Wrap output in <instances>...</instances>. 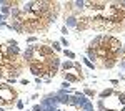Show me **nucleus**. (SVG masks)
<instances>
[{"label":"nucleus","instance_id":"1","mask_svg":"<svg viewBox=\"0 0 125 111\" xmlns=\"http://www.w3.org/2000/svg\"><path fill=\"white\" fill-rule=\"evenodd\" d=\"M0 98L3 101V108L13 106L19 101V91L13 86H10L9 83H0Z\"/></svg>","mask_w":125,"mask_h":111},{"label":"nucleus","instance_id":"2","mask_svg":"<svg viewBox=\"0 0 125 111\" xmlns=\"http://www.w3.org/2000/svg\"><path fill=\"white\" fill-rule=\"evenodd\" d=\"M7 48H9V56H20V48L17 40H7Z\"/></svg>","mask_w":125,"mask_h":111},{"label":"nucleus","instance_id":"3","mask_svg":"<svg viewBox=\"0 0 125 111\" xmlns=\"http://www.w3.org/2000/svg\"><path fill=\"white\" fill-rule=\"evenodd\" d=\"M102 38H104V35H95V37L90 40V43H88V46H87V48L98 50V48H100V45H102Z\"/></svg>","mask_w":125,"mask_h":111},{"label":"nucleus","instance_id":"4","mask_svg":"<svg viewBox=\"0 0 125 111\" xmlns=\"http://www.w3.org/2000/svg\"><path fill=\"white\" fill-rule=\"evenodd\" d=\"M22 58H23V61H25V63H32V60H33V45L27 46V50L23 51Z\"/></svg>","mask_w":125,"mask_h":111},{"label":"nucleus","instance_id":"5","mask_svg":"<svg viewBox=\"0 0 125 111\" xmlns=\"http://www.w3.org/2000/svg\"><path fill=\"white\" fill-rule=\"evenodd\" d=\"M78 23V18L75 15H65V27L67 28H75Z\"/></svg>","mask_w":125,"mask_h":111},{"label":"nucleus","instance_id":"6","mask_svg":"<svg viewBox=\"0 0 125 111\" xmlns=\"http://www.w3.org/2000/svg\"><path fill=\"white\" fill-rule=\"evenodd\" d=\"M10 12H12L10 2H9V0H5V2H3V5L0 7V13H2L3 17H9V15H10Z\"/></svg>","mask_w":125,"mask_h":111},{"label":"nucleus","instance_id":"7","mask_svg":"<svg viewBox=\"0 0 125 111\" xmlns=\"http://www.w3.org/2000/svg\"><path fill=\"white\" fill-rule=\"evenodd\" d=\"M85 53H87V58H88L90 61L94 60V63H95V66H97V61H98V56H97V50L87 48V50H85Z\"/></svg>","mask_w":125,"mask_h":111},{"label":"nucleus","instance_id":"8","mask_svg":"<svg viewBox=\"0 0 125 111\" xmlns=\"http://www.w3.org/2000/svg\"><path fill=\"white\" fill-rule=\"evenodd\" d=\"M114 91H115V88H107V90H104V91L98 93V98H100V100H105V98H108Z\"/></svg>","mask_w":125,"mask_h":111},{"label":"nucleus","instance_id":"9","mask_svg":"<svg viewBox=\"0 0 125 111\" xmlns=\"http://www.w3.org/2000/svg\"><path fill=\"white\" fill-rule=\"evenodd\" d=\"M62 51H63V55L67 56L68 60L75 61V58H77V55H75V51H72V50H68V48H65V50H62Z\"/></svg>","mask_w":125,"mask_h":111},{"label":"nucleus","instance_id":"10","mask_svg":"<svg viewBox=\"0 0 125 111\" xmlns=\"http://www.w3.org/2000/svg\"><path fill=\"white\" fill-rule=\"evenodd\" d=\"M82 61H83V65H85V66H88L90 70H95V68H97V66H95V63H94V61H90V60H88L87 56H82Z\"/></svg>","mask_w":125,"mask_h":111},{"label":"nucleus","instance_id":"11","mask_svg":"<svg viewBox=\"0 0 125 111\" xmlns=\"http://www.w3.org/2000/svg\"><path fill=\"white\" fill-rule=\"evenodd\" d=\"M83 94H85L87 98H94V96H95L97 93H95V90H92V88H83Z\"/></svg>","mask_w":125,"mask_h":111},{"label":"nucleus","instance_id":"12","mask_svg":"<svg viewBox=\"0 0 125 111\" xmlns=\"http://www.w3.org/2000/svg\"><path fill=\"white\" fill-rule=\"evenodd\" d=\"M50 48H52V50H55V51H62V45H60V42H53Z\"/></svg>","mask_w":125,"mask_h":111},{"label":"nucleus","instance_id":"13","mask_svg":"<svg viewBox=\"0 0 125 111\" xmlns=\"http://www.w3.org/2000/svg\"><path fill=\"white\" fill-rule=\"evenodd\" d=\"M97 108H98V111H105V101L104 100H98V103H97Z\"/></svg>","mask_w":125,"mask_h":111},{"label":"nucleus","instance_id":"14","mask_svg":"<svg viewBox=\"0 0 125 111\" xmlns=\"http://www.w3.org/2000/svg\"><path fill=\"white\" fill-rule=\"evenodd\" d=\"M118 101H120V104H122V106H125V93L124 91L118 93Z\"/></svg>","mask_w":125,"mask_h":111},{"label":"nucleus","instance_id":"15","mask_svg":"<svg viewBox=\"0 0 125 111\" xmlns=\"http://www.w3.org/2000/svg\"><path fill=\"white\" fill-rule=\"evenodd\" d=\"M37 42H39V38L33 37V35H32V37H27V43H33V45H35Z\"/></svg>","mask_w":125,"mask_h":111},{"label":"nucleus","instance_id":"16","mask_svg":"<svg viewBox=\"0 0 125 111\" xmlns=\"http://www.w3.org/2000/svg\"><path fill=\"white\" fill-rule=\"evenodd\" d=\"M15 106H17L19 110H23V106H25V101H23V100H19V101L15 103Z\"/></svg>","mask_w":125,"mask_h":111},{"label":"nucleus","instance_id":"17","mask_svg":"<svg viewBox=\"0 0 125 111\" xmlns=\"http://www.w3.org/2000/svg\"><path fill=\"white\" fill-rule=\"evenodd\" d=\"M60 45H62V46H68V40H67V37H62V38H60Z\"/></svg>","mask_w":125,"mask_h":111},{"label":"nucleus","instance_id":"18","mask_svg":"<svg viewBox=\"0 0 125 111\" xmlns=\"http://www.w3.org/2000/svg\"><path fill=\"white\" fill-rule=\"evenodd\" d=\"M60 33H62V35L65 37V35H67V33H68V28L65 27V25H62V27H60Z\"/></svg>","mask_w":125,"mask_h":111},{"label":"nucleus","instance_id":"19","mask_svg":"<svg viewBox=\"0 0 125 111\" xmlns=\"http://www.w3.org/2000/svg\"><path fill=\"white\" fill-rule=\"evenodd\" d=\"M60 86H62V90H68L70 83H68V81H62V85H60Z\"/></svg>","mask_w":125,"mask_h":111},{"label":"nucleus","instance_id":"20","mask_svg":"<svg viewBox=\"0 0 125 111\" xmlns=\"http://www.w3.org/2000/svg\"><path fill=\"white\" fill-rule=\"evenodd\" d=\"M20 83L23 85V86H29V83H30V81L27 80V78H22V80H20Z\"/></svg>","mask_w":125,"mask_h":111},{"label":"nucleus","instance_id":"21","mask_svg":"<svg viewBox=\"0 0 125 111\" xmlns=\"http://www.w3.org/2000/svg\"><path fill=\"white\" fill-rule=\"evenodd\" d=\"M118 66H120V70H124V71H125V60H120Z\"/></svg>","mask_w":125,"mask_h":111},{"label":"nucleus","instance_id":"22","mask_svg":"<svg viewBox=\"0 0 125 111\" xmlns=\"http://www.w3.org/2000/svg\"><path fill=\"white\" fill-rule=\"evenodd\" d=\"M5 20H7V17H3V15L0 13V25H2V23H5Z\"/></svg>","mask_w":125,"mask_h":111},{"label":"nucleus","instance_id":"23","mask_svg":"<svg viewBox=\"0 0 125 111\" xmlns=\"http://www.w3.org/2000/svg\"><path fill=\"white\" fill-rule=\"evenodd\" d=\"M35 83H37V85H42V83H43V78H35Z\"/></svg>","mask_w":125,"mask_h":111},{"label":"nucleus","instance_id":"24","mask_svg":"<svg viewBox=\"0 0 125 111\" xmlns=\"http://www.w3.org/2000/svg\"><path fill=\"white\" fill-rule=\"evenodd\" d=\"M110 83L114 85V86H117V85H120V81L118 80H110Z\"/></svg>","mask_w":125,"mask_h":111},{"label":"nucleus","instance_id":"25","mask_svg":"<svg viewBox=\"0 0 125 111\" xmlns=\"http://www.w3.org/2000/svg\"><path fill=\"white\" fill-rule=\"evenodd\" d=\"M43 83H52V78H48V76H45V78H43Z\"/></svg>","mask_w":125,"mask_h":111},{"label":"nucleus","instance_id":"26","mask_svg":"<svg viewBox=\"0 0 125 111\" xmlns=\"http://www.w3.org/2000/svg\"><path fill=\"white\" fill-rule=\"evenodd\" d=\"M118 81H125V73H122L120 76H118Z\"/></svg>","mask_w":125,"mask_h":111},{"label":"nucleus","instance_id":"27","mask_svg":"<svg viewBox=\"0 0 125 111\" xmlns=\"http://www.w3.org/2000/svg\"><path fill=\"white\" fill-rule=\"evenodd\" d=\"M37 98H39V93H33V94L30 96V100H37Z\"/></svg>","mask_w":125,"mask_h":111},{"label":"nucleus","instance_id":"28","mask_svg":"<svg viewBox=\"0 0 125 111\" xmlns=\"http://www.w3.org/2000/svg\"><path fill=\"white\" fill-rule=\"evenodd\" d=\"M118 111H125V106H120V110Z\"/></svg>","mask_w":125,"mask_h":111},{"label":"nucleus","instance_id":"29","mask_svg":"<svg viewBox=\"0 0 125 111\" xmlns=\"http://www.w3.org/2000/svg\"><path fill=\"white\" fill-rule=\"evenodd\" d=\"M0 111H7V110H5V108H3V106H0Z\"/></svg>","mask_w":125,"mask_h":111},{"label":"nucleus","instance_id":"30","mask_svg":"<svg viewBox=\"0 0 125 111\" xmlns=\"http://www.w3.org/2000/svg\"><path fill=\"white\" fill-rule=\"evenodd\" d=\"M53 111H63V110H60V108H55V110H53Z\"/></svg>","mask_w":125,"mask_h":111},{"label":"nucleus","instance_id":"31","mask_svg":"<svg viewBox=\"0 0 125 111\" xmlns=\"http://www.w3.org/2000/svg\"><path fill=\"white\" fill-rule=\"evenodd\" d=\"M105 111H118V110H105Z\"/></svg>","mask_w":125,"mask_h":111},{"label":"nucleus","instance_id":"32","mask_svg":"<svg viewBox=\"0 0 125 111\" xmlns=\"http://www.w3.org/2000/svg\"><path fill=\"white\" fill-rule=\"evenodd\" d=\"M27 111H32V110H27Z\"/></svg>","mask_w":125,"mask_h":111}]
</instances>
